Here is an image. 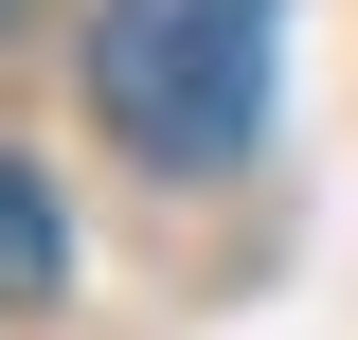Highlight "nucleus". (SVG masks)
I'll return each instance as SVG.
<instances>
[{
    "mask_svg": "<svg viewBox=\"0 0 358 340\" xmlns=\"http://www.w3.org/2000/svg\"><path fill=\"white\" fill-rule=\"evenodd\" d=\"M90 108L143 162H233L268 126V0H108L90 18Z\"/></svg>",
    "mask_w": 358,
    "mask_h": 340,
    "instance_id": "f257e3e1",
    "label": "nucleus"
},
{
    "mask_svg": "<svg viewBox=\"0 0 358 340\" xmlns=\"http://www.w3.org/2000/svg\"><path fill=\"white\" fill-rule=\"evenodd\" d=\"M72 287V215H54V179L0 143V304H54Z\"/></svg>",
    "mask_w": 358,
    "mask_h": 340,
    "instance_id": "f03ea898",
    "label": "nucleus"
}]
</instances>
